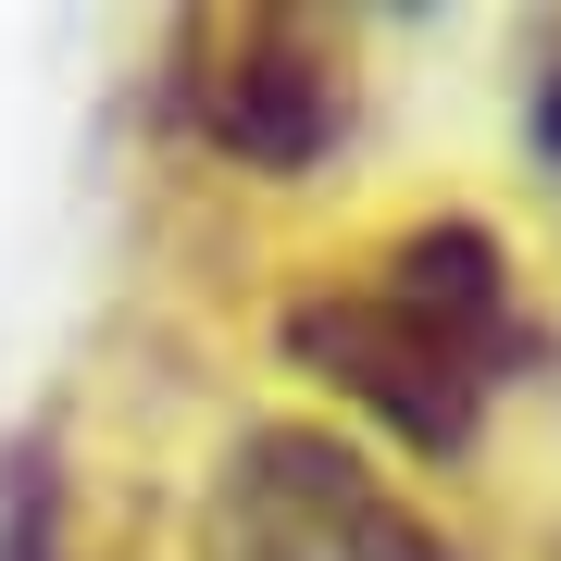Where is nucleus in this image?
Masks as SVG:
<instances>
[{"label":"nucleus","mask_w":561,"mask_h":561,"mask_svg":"<svg viewBox=\"0 0 561 561\" xmlns=\"http://www.w3.org/2000/svg\"><path fill=\"white\" fill-rule=\"evenodd\" d=\"M162 101L213 162H250V175H312L324 150L350 138L362 62L350 25L300 13V0H238V13H187L175 50H162Z\"/></svg>","instance_id":"2"},{"label":"nucleus","mask_w":561,"mask_h":561,"mask_svg":"<svg viewBox=\"0 0 561 561\" xmlns=\"http://www.w3.org/2000/svg\"><path fill=\"white\" fill-rule=\"evenodd\" d=\"M0 561H62V461H50V437H13V461H0Z\"/></svg>","instance_id":"4"},{"label":"nucleus","mask_w":561,"mask_h":561,"mask_svg":"<svg viewBox=\"0 0 561 561\" xmlns=\"http://www.w3.org/2000/svg\"><path fill=\"white\" fill-rule=\"evenodd\" d=\"M275 337H287L300 375H324L350 412H375L424 461H461L486 437V400L549 362V324L524 312L512 250L474 213H412L362 262L312 275L275 312Z\"/></svg>","instance_id":"1"},{"label":"nucleus","mask_w":561,"mask_h":561,"mask_svg":"<svg viewBox=\"0 0 561 561\" xmlns=\"http://www.w3.org/2000/svg\"><path fill=\"white\" fill-rule=\"evenodd\" d=\"M213 561H474L324 424H250L213 486Z\"/></svg>","instance_id":"3"},{"label":"nucleus","mask_w":561,"mask_h":561,"mask_svg":"<svg viewBox=\"0 0 561 561\" xmlns=\"http://www.w3.org/2000/svg\"><path fill=\"white\" fill-rule=\"evenodd\" d=\"M524 138H537V162L561 175V50L537 62V88H524Z\"/></svg>","instance_id":"5"}]
</instances>
